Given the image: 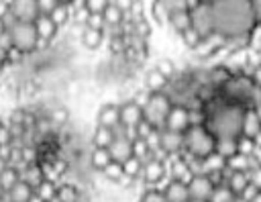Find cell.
Instances as JSON below:
<instances>
[{
    "label": "cell",
    "instance_id": "obj_45",
    "mask_svg": "<svg viewBox=\"0 0 261 202\" xmlns=\"http://www.w3.org/2000/svg\"><path fill=\"white\" fill-rule=\"evenodd\" d=\"M57 0H37V8H39V16H49L55 8H57Z\"/></svg>",
    "mask_w": 261,
    "mask_h": 202
},
{
    "label": "cell",
    "instance_id": "obj_51",
    "mask_svg": "<svg viewBox=\"0 0 261 202\" xmlns=\"http://www.w3.org/2000/svg\"><path fill=\"white\" fill-rule=\"evenodd\" d=\"M0 49H4L6 53H10V51L14 49V45H12V35H10V31H4V33H0Z\"/></svg>",
    "mask_w": 261,
    "mask_h": 202
},
{
    "label": "cell",
    "instance_id": "obj_58",
    "mask_svg": "<svg viewBox=\"0 0 261 202\" xmlns=\"http://www.w3.org/2000/svg\"><path fill=\"white\" fill-rule=\"evenodd\" d=\"M4 69H6V65H4L2 61H0V75H2V71H4Z\"/></svg>",
    "mask_w": 261,
    "mask_h": 202
},
{
    "label": "cell",
    "instance_id": "obj_47",
    "mask_svg": "<svg viewBox=\"0 0 261 202\" xmlns=\"http://www.w3.org/2000/svg\"><path fill=\"white\" fill-rule=\"evenodd\" d=\"M153 133H155V129H153V127H151V124H149L145 118H143V120L137 124V139H143V141H147V139H149Z\"/></svg>",
    "mask_w": 261,
    "mask_h": 202
},
{
    "label": "cell",
    "instance_id": "obj_50",
    "mask_svg": "<svg viewBox=\"0 0 261 202\" xmlns=\"http://www.w3.org/2000/svg\"><path fill=\"white\" fill-rule=\"evenodd\" d=\"M247 173H249V184H251V186H255V188L261 192V165H257V167L249 169Z\"/></svg>",
    "mask_w": 261,
    "mask_h": 202
},
{
    "label": "cell",
    "instance_id": "obj_31",
    "mask_svg": "<svg viewBox=\"0 0 261 202\" xmlns=\"http://www.w3.org/2000/svg\"><path fill=\"white\" fill-rule=\"evenodd\" d=\"M149 14L153 16V20H155L157 24H167V22H169V16H171V12H169L165 0H155V2H151V4H149Z\"/></svg>",
    "mask_w": 261,
    "mask_h": 202
},
{
    "label": "cell",
    "instance_id": "obj_8",
    "mask_svg": "<svg viewBox=\"0 0 261 202\" xmlns=\"http://www.w3.org/2000/svg\"><path fill=\"white\" fill-rule=\"evenodd\" d=\"M169 180V167H167V159L161 157H149L143 163V171L139 182L145 184V188H163V184Z\"/></svg>",
    "mask_w": 261,
    "mask_h": 202
},
{
    "label": "cell",
    "instance_id": "obj_26",
    "mask_svg": "<svg viewBox=\"0 0 261 202\" xmlns=\"http://www.w3.org/2000/svg\"><path fill=\"white\" fill-rule=\"evenodd\" d=\"M90 143H92V147H96V149H108V147L114 143V131H112V129H106V127H98V124H96V129H94V133H92Z\"/></svg>",
    "mask_w": 261,
    "mask_h": 202
},
{
    "label": "cell",
    "instance_id": "obj_5",
    "mask_svg": "<svg viewBox=\"0 0 261 202\" xmlns=\"http://www.w3.org/2000/svg\"><path fill=\"white\" fill-rule=\"evenodd\" d=\"M253 80L251 75L247 73H232V78L222 86L220 94L226 102H232V104H241V106H249V98L253 94Z\"/></svg>",
    "mask_w": 261,
    "mask_h": 202
},
{
    "label": "cell",
    "instance_id": "obj_11",
    "mask_svg": "<svg viewBox=\"0 0 261 202\" xmlns=\"http://www.w3.org/2000/svg\"><path fill=\"white\" fill-rule=\"evenodd\" d=\"M10 14L16 18V22H35L39 18V8L35 0H14L8 2Z\"/></svg>",
    "mask_w": 261,
    "mask_h": 202
},
{
    "label": "cell",
    "instance_id": "obj_37",
    "mask_svg": "<svg viewBox=\"0 0 261 202\" xmlns=\"http://www.w3.org/2000/svg\"><path fill=\"white\" fill-rule=\"evenodd\" d=\"M155 69H157L165 80H169V82L177 75V67H175V63H173L169 57H161V59H157Z\"/></svg>",
    "mask_w": 261,
    "mask_h": 202
},
{
    "label": "cell",
    "instance_id": "obj_6",
    "mask_svg": "<svg viewBox=\"0 0 261 202\" xmlns=\"http://www.w3.org/2000/svg\"><path fill=\"white\" fill-rule=\"evenodd\" d=\"M10 35H12V45L18 53H22L24 57L37 53L39 35H37L35 22H16L10 29Z\"/></svg>",
    "mask_w": 261,
    "mask_h": 202
},
{
    "label": "cell",
    "instance_id": "obj_23",
    "mask_svg": "<svg viewBox=\"0 0 261 202\" xmlns=\"http://www.w3.org/2000/svg\"><path fill=\"white\" fill-rule=\"evenodd\" d=\"M169 86V80H165L155 67H151V69H147L145 71V78H143V88L147 90V92H165V88Z\"/></svg>",
    "mask_w": 261,
    "mask_h": 202
},
{
    "label": "cell",
    "instance_id": "obj_32",
    "mask_svg": "<svg viewBox=\"0 0 261 202\" xmlns=\"http://www.w3.org/2000/svg\"><path fill=\"white\" fill-rule=\"evenodd\" d=\"M224 169H226V159L220 157L216 151L202 159V173H204V175L214 173V171H224Z\"/></svg>",
    "mask_w": 261,
    "mask_h": 202
},
{
    "label": "cell",
    "instance_id": "obj_3",
    "mask_svg": "<svg viewBox=\"0 0 261 202\" xmlns=\"http://www.w3.org/2000/svg\"><path fill=\"white\" fill-rule=\"evenodd\" d=\"M216 149V137L204 127H190L184 133V151L194 159H204Z\"/></svg>",
    "mask_w": 261,
    "mask_h": 202
},
{
    "label": "cell",
    "instance_id": "obj_54",
    "mask_svg": "<svg viewBox=\"0 0 261 202\" xmlns=\"http://www.w3.org/2000/svg\"><path fill=\"white\" fill-rule=\"evenodd\" d=\"M12 143V137H10V131H8V124L4 122L0 127V145H10Z\"/></svg>",
    "mask_w": 261,
    "mask_h": 202
},
{
    "label": "cell",
    "instance_id": "obj_48",
    "mask_svg": "<svg viewBox=\"0 0 261 202\" xmlns=\"http://www.w3.org/2000/svg\"><path fill=\"white\" fill-rule=\"evenodd\" d=\"M149 96H151V92H147L145 88H139V90H135L133 94H130V100L135 102V104H139L141 108L147 104V100H149Z\"/></svg>",
    "mask_w": 261,
    "mask_h": 202
},
{
    "label": "cell",
    "instance_id": "obj_16",
    "mask_svg": "<svg viewBox=\"0 0 261 202\" xmlns=\"http://www.w3.org/2000/svg\"><path fill=\"white\" fill-rule=\"evenodd\" d=\"M241 135L249 139H257L261 135V116L255 108H245L243 114V124H241Z\"/></svg>",
    "mask_w": 261,
    "mask_h": 202
},
{
    "label": "cell",
    "instance_id": "obj_24",
    "mask_svg": "<svg viewBox=\"0 0 261 202\" xmlns=\"http://www.w3.org/2000/svg\"><path fill=\"white\" fill-rule=\"evenodd\" d=\"M247 186H249V173L247 171H230V169H226V188L234 196H241Z\"/></svg>",
    "mask_w": 261,
    "mask_h": 202
},
{
    "label": "cell",
    "instance_id": "obj_22",
    "mask_svg": "<svg viewBox=\"0 0 261 202\" xmlns=\"http://www.w3.org/2000/svg\"><path fill=\"white\" fill-rule=\"evenodd\" d=\"M35 29H37L39 39L45 41V43H51L57 37V33H59V27L51 20V16H39L35 20Z\"/></svg>",
    "mask_w": 261,
    "mask_h": 202
},
{
    "label": "cell",
    "instance_id": "obj_36",
    "mask_svg": "<svg viewBox=\"0 0 261 202\" xmlns=\"http://www.w3.org/2000/svg\"><path fill=\"white\" fill-rule=\"evenodd\" d=\"M18 182H20V173H18V169H14V167H10V165L0 173V186H2L4 192L12 190Z\"/></svg>",
    "mask_w": 261,
    "mask_h": 202
},
{
    "label": "cell",
    "instance_id": "obj_49",
    "mask_svg": "<svg viewBox=\"0 0 261 202\" xmlns=\"http://www.w3.org/2000/svg\"><path fill=\"white\" fill-rule=\"evenodd\" d=\"M86 27H88V29H96V31H104V27H106V24H104V16H102V14H90Z\"/></svg>",
    "mask_w": 261,
    "mask_h": 202
},
{
    "label": "cell",
    "instance_id": "obj_39",
    "mask_svg": "<svg viewBox=\"0 0 261 202\" xmlns=\"http://www.w3.org/2000/svg\"><path fill=\"white\" fill-rule=\"evenodd\" d=\"M122 171H124V175H126V178H130V180L139 182L141 171H143V161H141V159H137V157H130L126 163H122Z\"/></svg>",
    "mask_w": 261,
    "mask_h": 202
},
{
    "label": "cell",
    "instance_id": "obj_55",
    "mask_svg": "<svg viewBox=\"0 0 261 202\" xmlns=\"http://www.w3.org/2000/svg\"><path fill=\"white\" fill-rule=\"evenodd\" d=\"M253 159H255V163H257V165H261V147H257V149H255Z\"/></svg>",
    "mask_w": 261,
    "mask_h": 202
},
{
    "label": "cell",
    "instance_id": "obj_20",
    "mask_svg": "<svg viewBox=\"0 0 261 202\" xmlns=\"http://www.w3.org/2000/svg\"><path fill=\"white\" fill-rule=\"evenodd\" d=\"M108 151H110L112 161H116V163L122 165V163H126L133 157V141H128L124 137H116L114 143L108 147Z\"/></svg>",
    "mask_w": 261,
    "mask_h": 202
},
{
    "label": "cell",
    "instance_id": "obj_12",
    "mask_svg": "<svg viewBox=\"0 0 261 202\" xmlns=\"http://www.w3.org/2000/svg\"><path fill=\"white\" fill-rule=\"evenodd\" d=\"M188 192H190V200H202V202H208V200L212 198L214 186H212V182H210L208 175L198 173V175H194V178L188 182Z\"/></svg>",
    "mask_w": 261,
    "mask_h": 202
},
{
    "label": "cell",
    "instance_id": "obj_52",
    "mask_svg": "<svg viewBox=\"0 0 261 202\" xmlns=\"http://www.w3.org/2000/svg\"><path fill=\"white\" fill-rule=\"evenodd\" d=\"M251 12H253V20H255V27H261V0H255V2H251Z\"/></svg>",
    "mask_w": 261,
    "mask_h": 202
},
{
    "label": "cell",
    "instance_id": "obj_18",
    "mask_svg": "<svg viewBox=\"0 0 261 202\" xmlns=\"http://www.w3.org/2000/svg\"><path fill=\"white\" fill-rule=\"evenodd\" d=\"M163 194L167 198V202H188L190 200V192H188V184L179 182V180H167L163 184Z\"/></svg>",
    "mask_w": 261,
    "mask_h": 202
},
{
    "label": "cell",
    "instance_id": "obj_40",
    "mask_svg": "<svg viewBox=\"0 0 261 202\" xmlns=\"http://www.w3.org/2000/svg\"><path fill=\"white\" fill-rule=\"evenodd\" d=\"M137 202H167V198H165L161 188H145L139 194Z\"/></svg>",
    "mask_w": 261,
    "mask_h": 202
},
{
    "label": "cell",
    "instance_id": "obj_15",
    "mask_svg": "<svg viewBox=\"0 0 261 202\" xmlns=\"http://www.w3.org/2000/svg\"><path fill=\"white\" fill-rule=\"evenodd\" d=\"M96 124L98 127H106V129H114L120 124V106L118 102H106L98 108L96 112Z\"/></svg>",
    "mask_w": 261,
    "mask_h": 202
},
{
    "label": "cell",
    "instance_id": "obj_30",
    "mask_svg": "<svg viewBox=\"0 0 261 202\" xmlns=\"http://www.w3.org/2000/svg\"><path fill=\"white\" fill-rule=\"evenodd\" d=\"M57 182L53 180H43L37 188H35V196L41 200V202H53L57 198Z\"/></svg>",
    "mask_w": 261,
    "mask_h": 202
},
{
    "label": "cell",
    "instance_id": "obj_62",
    "mask_svg": "<svg viewBox=\"0 0 261 202\" xmlns=\"http://www.w3.org/2000/svg\"><path fill=\"white\" fill-rule=\"evenodd\" d=\"M188 202H202V200H188Z\"/></svg>",
    "mask_w": 261,
    "mask_h": 202
},
{
    "label": "cell",
    "instance_id": "obj_28",
    "mask_svg": "<svg viewBox=\"0 0 261 202\" xmlns=\"http://www.w3.org/2000/svg\"><path fill=\"white\" fill-rule=\"evenodd\" d=\"M177 35L179 33H184L186 29H190L192 27V14H190V10L188 8H184V10H177V12H171V16H169V22H167Z\"/></svg>",
    "mask_w": 261,
    "mask_h": 202
},
{
    "label": "cell",
    "instance_id": "obj_56",
    "mask_svg": "<svg viewBox=\"0 0 261 202\" xmlns=\"http://www.w3.org/2000/svg\"><path fill=\"white\" fill-rule=\"evenodd\" d=\"M253 202H261V192H259V194H257V196L253 198Z\"/></svg>",
    "mask_w": 261,
    "mask_h": 202
},
{
    "label": "cell",
    "instance_id": "obj_46",
    "mask_svg": "<svg viewBox=\"0 0 261 202\" xmlns=\"http://www.w3.org/2000/svg\"><path fill=\"white\" fill-rule=\"evenodd\" d=\"M86 6L90 10V14H104L108 0H86Z\"/></svg>",
    "mask_w": 261,
    "mask_h": 202
},
{
    "label": "cell",
    "instance_id": "obj_13",
    "mask_svg": "<svg viewBox=\"0 0 261 202\" xmlns=\"http://www.w3.org/2000/svg\"><path fill=\"white\" fill-rule=\"evenodd\" d=\"M165 129L175 131V133H186L190 129V108L184 104H173L167 114Z\"/></svg>",
    "mask_w": 261,
    "mask_h": 202
},
{
    "label": "cell",
    "instance_id": "obj_25",
    "mask_svg": "<svg viewBox=\"0 0 261 202\" xmlns=\"http://www.w3.org/2000/svg\"><path fill=\"white\" fill-rule=\"evenodd\" d=\"M104 24L106 27H122L126 20V14L122 12V8L118 6L116 0H108V6L104 10Z\"/></svg>",
    "mask_w": 261,
    "mask_h": 202
},
{
    "label": "cell",
    "instance_id": "obj_7",
    "mask_svg": "<svg viewBox=\"0 0 261 202\" xmlns=\"http://www.w3.org/2000/svg\"><path fill=\"white\" fill-rule=\"evenodd\" d=\"M188 10L192 14V27L198 31L202 39L214 33V18H212V2H198L188 0Z\"/></svg>",
    "mask_w": 261,
    "mask_h": 202
},
{
    "label": "cell",
    "instance_id": "obj_4",
    "mask_svg": "<svg viewBox=\"0 0 261 202\" xmlns=\"http://www.w3.org/2000/svg\"><path fill=\"white\" fill-rule=\"evenodd\" d=\"M171 106H173V102H171V98H169L165 92H153V94L149 96L147 104L143 106V118H145L155 131H163Z\"/></svg>",
    "mask_w": 261,
    "mask_h": 202
},
{
    "label": "cell",
    "instance_id": "obj_17",
    "mask_svg": "<svg viewBox=\"0 0 261 202\" xmlns=\"http://www.w3.org/2000/svg\"><path fill=\"white\" fill-rule=\"evenodd\" d=\"M230 78H232V71H230L222 61L206 67V80H208V86H212V88H216V90H222V86H224Z\"/></svg>",
    "mask_w": 261,
    "mask_h": 202
},
{
    "label": "cell",
    "instance_id": "obj_14",
    "mask_svg": "<svg viewBox=\"0 0 261 202\" xmlns=\"http://www.w3.org/2000/svg\"><path fill=\"white\" fill-rule=\"evenodd\" d=\"M120 106V124L126 129H137V124L143 120V108L135 104L130 98L118 102Z\"/></svg>",
    "mask_w": 261,
    "mask_h": 202
},
{
    "label": "cell",
    "instance_id": "obj_21",
    "mask_svg": "<svg viewBox=\"0 0 261 202\" xmlns=\"http://www.w3.org/2000/svg\"><path fill=\"white\" fill-rule=\"evenodd\" d=\"M104 41H106L104 31H96V29H88V27H84V29L80 31V43H82V47L88 49V51L100 49V47L104 45Z\"/></svg>",
    "mask_w": 261,
    "mask_h": 202
},
{
    "label": "cell",
    "instance_id": "obj_29",
    "mask_svg": "<svg viewBox=\"0 0 261 202\" xmlns=\"http://www.w3.org/2000/svg\"><path fill=\"white\" fill-rule=\"evenodd\" d=\"M88 161H90V167L94 171H102L104 167H108L112 163V157H110V151L108 149H96V147H92Z\"/></svg>",
    "mask_w": 261,
    "mask_h": 202
},
{
    "label": "cell",
    "instance_id": "obj_10",
    "mask_svg": "<svg viewBox=\"0 0 261 202\" xmlns=\"http://www.w3.org/2000/svg\"><path fill=\"white\" fill-rule=\"evenodd\" d=\"M159 149L167 159L175 157V155H181V151H184V133H175V131H169V129L159 131Z\"/></svg>",
    "mask_w": 261,
    "mask_h": 202
},
{
    "label": "cell",
    "instance_id": "obj_61",
    "mask_svg": "<svg viewBox=\"0 0 261 202\" xmlns=\"http://www.w3.org/2000/svg\"><path fill=\"white\" fill-rule=\"evenodd\" d=\"M2 124H4V120H2V116H0V127H2Z\"/></svg>",
    "mask_w": 261,
    "mask_h": 202
},
{
    "label": "cell",
    "instance_id": "obj_33",
    "mask_svg": "<svg viewBox=\"0 0 261 202\" xmlns=\"http://www.w3.org/2000/svg\"><path fill=\"white\" fill-rule=\"evenodd\" d=\"M18 173H20V180L27 182V184L33 186V188H37V186L45 180V173H43V169H41L39 163H35V165H27V167L20 169Z\"/></svg>",
    "mask_w": 261,
    "mask_h": 202
},
{
    "label": "cell",
    "instance_id": "obj_38",
    "mask_svg": "<svg viewBox=\"0 0 261 202\" xmlns=\"http://www.w3.org/2000/svg\"><path fill=\"white\" fill-rule=\"evenodd\" d=\"M100 173H102V178H104L106 182H112V184H116V186H118V184H120V180L124 178L122 165H120V163H116V161H112V163H110L108 167H104Z\"/></svg>",
    "mask_w": 261,
    "mask_h": 202
},
{
    "label": "cell",
    "instance_id": "obj_41",
    "mask_svg": "<svg viewBox=\"0 0 261 202\" xmlns=\"http://www.w3.org/2000/svg\"><path fill=\"white\" fill-rule=\"evenodd\" d=\"M179 39H181V43L188 47V49H196L198 45H200V41H202V37L198 35V31L194 29V27H190V29H186L184 33H179Z\"/></svg>",
    "mask_w": 261,
    "mask_h": 202
},
{
    "label": "cell",
    "instance_id": "obj_35",
    "mask_svg": "<svg viewBox=\"0 0 261 202\" xmlns=\"http://www.w3.org/2000/svg\"><path fill=\"white\" fill-rule=\"evenodd\" d=\"M220 157L224 159H230L232 155L239 153L237 149V139H216V149H214Z\"/></svg>",
    "mask_w": 261,
    "mask_h": 202
},
{
    "label": "cell",
    "instance_id": "obj_53",
    "mask_svg": "<svg viewBox=\"0 0 261 202\" xmlns=\"http://www.w3.org/2000/svg\"><path fill=\"white\" fill-rule=\"evenodd\" d=\"M257 194H259V190H257L255 186H251V184H249V186L245 188V192H243L241 196H237V198H243L245 202H253V198H255Z\"/></svg>",
    "mask_w": 261,
    "mask_h": 202
},
{
    "label": "cell",
    "instance_id": "obj_59",
    "mask_svg": "<svg viewBox=\"0 0 261 202\" xmlns=\"http://www.w3.org/2000/svg\"><path fill=\"white\" fill-rule=\"evenodd\" d=\"M4 194H6V192H4V190H2V186H0V200H2V196H4Z\"/></svg>",
    "mask_w": 261,
    "mask_h": 202
},
{
    "label": "cell",
    "instance_id": "obj_57",
    "mask_svg": "<svg viewBox=\"0 0 261 202\" xmlns=\"http://www.w3.org/2000/svg\"><path fill=\"white\" fill-rule=\"evenodd\" d=\"M6 29H4V22H2V18H0V33H4Z\"/></svg>",
    "mask_w": 261,
    "mask_h": 202
},
{
    "label": "cell",
    "instance_id": "obj_19",
    "mask_svg": "<svg viewBox=\"0 0 261 202\" xmlns=\"http://www.w3.org/2000/svg\"><path fill=\"white\" fill-rule=\"evenodd\" d=\"M167 167H169V178L171 180H179V182H190L194 178L188 161L181 157V155H175V157H169L167 159Z\"/></svg>",
    "mask_w": 261,
    "mask_h": 202
},
{
    "label": "cell",
    "instance_id": "obj_60",
    "mask_svg": "<svg viewBox=\"0 0 261 202\" xmlns=\"http://www.w3.org/2000/svg\"><path fill=\"white\" fill-rule=\"evenodd\" d=\"M234 202H245V200L243 198H234Z\"/></svg>",
    "mask_w": 261,
    "mask_h": 202
},
{
    "label": "cell",
    "instance_id": "obj_42",
    "mask_svg": "<svg viewBox=\"0 0 261 202\" xmlns=\"http://www.w3.org/2000/svg\"><path fill=\"white\" fill-rule=\"evenodd\" d=\"M151 155H153V153H151V149H149L147 141H143V139L133 141V157H137V159H141V161L145 163Z\"/></svg>",
    "mask_w": 261,
    "mask_h": 202
},
{
    "label": "cell",
    "instance_id": "obj_44",
    "mask_svg": "<svg viewBox=\"0 0 261 202\" xmlns=\"http://www.w3.org/2000/svg\"><path fill=\"white\" fill-rule=\"evenodd\" d=\"M234 194L226 188V186H220V188H214V192H212V198L208 200V202H234Z\"/></svg>",
    "mask_w": 261,
    "mask_h": 202
},
{
    "label": "cell",
    "instance_id": "obj_9",
    "mask_svg": "<svg viewBox=\"0 0 261 202\" xmlns=\"http://www.w3.org/2000/svg\"><path fill=\"white\" fill-rule=\"evenodd\" d=\"M224 45H226V37H222L220 33H212V35H208L206 39L200 41V45L194 49V53H196L198 59L206 61L210 57L220 55L224 51Z\"/></svg>",
    "mask_w": 261,
    "mask_h": 202
},
{
    "label": "cell",
    "instance_id": "obj_27",
    "mask_svg": "<svg viewBox=\"0 0 261 202\" xmlns=\"http://www.w3.org/2000/svg\"><path fill=\"white\" fill-rule=\"evenodd\" d=\"M6 194H8L10 202H31V200H33V196H35V188L20 180V182H18L12 190H8Z\"/></svg>",
    "mask_w": 261,
    "mask_h": 202
},
{
    "label": "cell",
    "instance_id": "obj_1",
    "mask_svg": "<svg viewBox=\"0 0 261 202\" xmlns=\"http://www.w3.org/2000/svg\"><path fill=\"white\" fill-rule=\"evenodd\" d=\"M214 33L226 39L251 35L255 29L251 2H212Z\"/></svg>",
    "mask_w": 261,
    "mask_h": 202
},
{
    "label": "cell",
    "instance_id": "obj_2",
    "mask_svg": "<svg viewBox=\"0 0 261 202\" xmlns=\"http://www.w3.org/2000/svg\"><path fill=\"white\" fill-rule=\"evenodd\" d=\"M245 106L224 102L216 110L206 114V129L216 139H239L241 137V124H243Z\"/></svg>",
    "mask_w": 261,
    "mask_h": 202
},
{
    "label": "cell",
    "instance_id": "obj_34",
    "mask_svg": "<svg viewBox=\"0 0 261 202\" xmlns=\"http://www.w3.org/2000/svg\"><path fill=\"white\" fill-rule=\"evenodd\" d=\"M49 16H51V20H53L59 29L65 27L67 22H71V8H69V2H59L57 8H55Z\"/></svg>",
    "mask_w": 261,
    "mask_h": 202
},
{
    "label": "cell",
    "instance_id": "obj_43",
    "mask_svg": "<svg viewBox=\"0 0 261 202\" xmlns=\"http://www.w3.org/2000/svg\"><path fill=\"white\" fill-rule=\"evenodd\" d=\"M237 149H239V153L241 155H247V157H251L253 153H255V149H257V145H255V141L253 139H249V137H239L237 139Z\"/></svg>",
    "mask_w": 261,
    "mask_h": 202
}]
</instances>
